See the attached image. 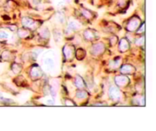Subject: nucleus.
Segmentation results:
<instances>
[{
  "instance_id": "423d86ee",
  "label": "nucleus",
  "mask_w": 156,
  "mask_h": 131,
  "mask_svg": "<svg viewBox=\"0 0 156 131\" xmlns=\"http://www.w3.org/2000/svg\"><path fill=\"white\" fill-rule=\"evenodd\" d=\"M44 65H45L46 68L48 70H51L53 68V66H54V62L52 59L50 58H47L44 61Z\"/></svg>"
},
{
  "instance_id": "dca6fc26",
  "label": "nucleus",
  "mask_w": 156,
  "mask_h": 131,
  "mask_svg": "<svg viewBox=\"0 0 156 131\" xmlns=\"http://www.w3.org/2000/svg\"><path fill=\"white\" fill-rule=\"evenodd\" d=\"M64 53H65L66 56L67 58L70 57V56H71V55H72V53L70 52V50L69 48H67V47L65 49V50H64Z\"/></svg>"
},
{
  "instance_id": "4468645a",
  "label": "nucleus",
  "mask_w": 156,
  "mask_h": 131,
  "mask_svg": "<svg viewBox=\"0 0 156 131\" xmlns=\"http://www.w3.org/2000/svg\"><path fill=\"white\" fill-rule=\"evenodd\" d=\"M82 14H83V15L86 17V18H89L91 17V12H90L89 11L86 10V9H82Z\"/></svg>"
},
{
  "instance_id": "2eb2a0df",
  "label": "nucleus",
  "mask_w": 156,
  "mask_h": 131,
  "mask_svg": "<svg viewBox=\"0 0 156 131\" xmlns=\"http://www.w3.org/2000/svg\"><path fill=\"white\" fill-rule=\"evenodd\" d=\"M9 37V34L5 31H0V38L1 39H6Z\"/></svg>"
},
{
  "instance_id": "6e6552de",
  "label": "nucleus",
  "mask_w": 156,
  "mask_h": 131,
  "mask_svg": "<svg viewBox=\"0 0 156 131\" xmlns=\"http://www.w3.org/2000/svg\"><path fill=\"white\" fill-rule=\"evenodd\" d=\"M128 47H129V44H128V42L126 41V40H121L120 44V50H121V51H125L126 50H127Z\"/></svg>"
},
{
  "instance_id": "aec40b11",
  "label": "nucleus",
  "mask_w": 156,
  "mask_h": 131,
  "mask_svg": "<svg viewBox=\"0 0 156 131\" xmlns=\"http://www.w3.org/2000/svg\"><path fill=\"white\" fill-rule=\"evenodd\" d=\"M3 97V95H2V94L1 92H0V100H1L2 98Z\"/></svg>"
},
{
  "instance_id": "7ed1b4c3",
  "label": "nucleus",
  "mask_w": 156,
  "mask_h": 131,
  "mask_svg": "<svg viewBox=\"0 0 156 131\" xmlns=\"http://www.w3.org/2000/svg\"><path fill=\"white\" fill-rule=\"evenodd\" d=\"M104 49H105V47H104L103 44H95V45H94V47H93L92 52L94 53V54L98 55L99 54V53H102V52L104 51Z\"/></svg>"
},
{
  "instance_id": "9d476101",
  "label": "nucleus",
  "mask_w": 156,
  "mask_h": 131,
  "mask_svg": "<svg viewBox=\"0 0 156 131\" xmlns=\"http://www.w3.org/2000/svg\"><path fill=\"white\" fill-rule=\"evenodd\" d=\"M76 86L79 88H84V86H85V85H84V82H83V80L82 79V78L81 77L76 78Z\"/></svg>"
},
{
  "instance_id": "f257e3e1",
  "label": "nucleus",
  "mask_w": 156,
  "mask_h": 131,
  "mask_svg": "<svg viewBox=\"0 0 156 131\" xmlns=\"http://www.w3.org/2000/svg\"><path fill=\"white\" fill-rule=\"evenodd\" d=\"M110 95H111V98L114 99V100H118L120 97V91L117 87H111L110 89Z\"/></svg>"
},
{
  "instance_id": "ddd939ff",
  "label": "nucleus",
  "mask_w": 156,
  "mask_h": 131,
  "mask_svg": "<svg viewBox=\"0 0 156 131\" xmlns=\"http://www.w3.org/2000/svg\"><path fill=\"white\" fill-rule=\"evenodd\" d=\"M131 69H132V67L130 66H124L121 69V71L123 73H131Z\"/></svg>"
},
{
  "instance_id": "f3484780",
  "label": "nucleus",
  "mask_w": 156,
  "mask_h": 131,
  "mask_svg": "<svg viewBox=\"0 0 156 131\" xmlns=\"http://www.w3.org/2000/svg\"><path fill=\"white\" fill-rule=\"evenodd\" d=\"M144 43V37H142L140 39H139V41H136V44H139V45H141Z\"/></svg>"
},
{
  "instance_id": "f03ea898",
  "label": "nucleus",
  "mask_w": 156,
  "mask_h": 131,
  "mask_svg": "<svg viewBox=\"0 0 156 131\" xmlns=\"http://www.w3.org/2000/svg\"><path fill=\"white\" fill-rule=\"evenodd\" d=\"M21 22L24 27H30V28H33L34 25L35 24V21L30 18H23Z\"/></svg>"
},
{
  "instance_id": "9b49d317",
  "label": "nucleus",
  "mask_w": 156,
  "mask_h": 131,
  "mask_svg": "<svg viewBox=\"0 0 156 131\" xmlns=\"http://www.w3.org/2000/svg\"><path fill=\"white\" fill-rule=\"evenodd\" d=\"M76 97L79 98H85L87 97V92L85 91H79L76 93Z\"/></svg>"
},
{
  "instance_id": "0eeeda50",
  "label": "nucleus",
  "mask_w": 156,
  "mask_h": 131,
  "mask_svg": "<svg viewBox=\"0 0 156 131\" xmlns=\"http://www.w3.org/2000/svg\"><path fill=\"white\" fill-rule=\"evenodd\" d=\"M30 74H31L32 77H34V79H37V78H39L40 76H41V71L40 70L39 68L35 67V68H34L33 69H32Z\"/></svg>"
},
{
  "instance_id": "a211bd4d",
  "label": "nucleus",
  "mask_w": 156,
  "mask_h": 131,
  "mask_svg": "<svg viewBox=\"0 0 156 131\" xmlns=\"http://www.w3.org/2000/svg\"><path fill=\"white\" fill-rule=\"evenodd\" d=\"M58 19H59V21H60V22H63V21H64V19H63V16H62V15H59V16H58Z\"/></svg>"
},
{
  "instance_id": "6ab92c4d",
  "label": "nucleus",
  "mask_w": 156,
  "mask_h": 131,
  "mask_svg": "<svg viewBox=\"0 0 156 131\" xmlns=\"http://www.w3.org/2000/svg\"><path fill=\"white\" fill-rule=\"evenodd\" d=\"M47 104L53 105V104H54V101H53V100H47Z\"/></svg>"
},
{
  "instance_id": "1a4fd4ad",
  "label": "nucleus",
  "mask_w": 156,
  "mask_h": 131,
  "mask_svg": "<svg viewBox=\"0 0 156 131\" xmlns=\"http://www.w3.org/2000/svg\"><path fill=\"white\" fill-rule=\"evenodd\" d=\"M77 28H78V24L75 22V21H71V22L69 24L68 30H69V31H73V30H76Z\"/></svg>"
},
{
  "instance_id": "f8f14e48",
  "label": "nucleus",
  "mask_w": 156,
  "mask_h": 131,
  "mask_svg": "<svg viewBox=\"0 0 156 131\" xmlns=\"http://www.w3.org/2000/svg\"><path fill=\"white\" fill-rule=\"evenodd\" d=\"M85 37L88 40H92L93 38L94 37V35L93 34H91L89 30H86V31L85 32Z\"/></svg>"
},
{
  "instance_id": "20e7f679",
  "label": "nucleus",
  "mask_w": 156,
  "mask_h": 131,
  "mask_svg": "<svg viewBox=\"0 0 156 131\" xmlns=\"http://www.w3.org/2000/svg\"><path fill=\"white\" fill-rule=\"evenodd\" d=\"M139 23H140V21L136 18H133L132 21H130V22L128 24V29L129 30H135L137 27V26L139 25Z\"/></svg>"
},
{
  "instance_id": "39448f33",
  "label": "nucleus",
  "mask_w": 156,
  "mask_h": 131,
  "mask_svg": "<svg viewBox=\"0 0 156 131\" xmlns=\"http://www.w3.org/2000/svg\"><path fill=\"white\" fill-rule=\"evenodd\" d=\"M116 82L118 85H124L127 83L128 82V79L125 76H117L116 78Z\"/></svg>"
}]
</instances>
